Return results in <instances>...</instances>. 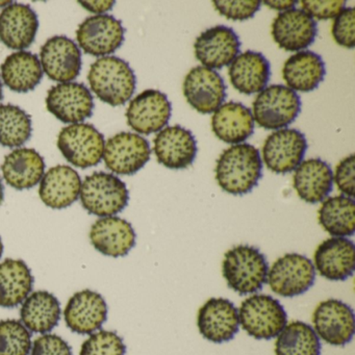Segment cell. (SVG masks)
Masks as SVG:
<instances>
[{"instance_id":"39","label":"cell","mask_w":355,"mask_h":355,"mask_svg":"<svg viewBox=\"0 0 355 355\" xmlns=\"http://www.w3.org/2000/svg\"><path fill=\"white\" fill-rule=\"evenodd\" d=\"M334 41L345 49H353L355 47V10L345 8L334 18L331 28Z\"/></svg>"},{"instance_id":"44","label":"cell","mask_w":355,"mask_h":355,"mask_svg":"<svg viewBox=\"0 0 355 355\" xmlns=\"http://www.w3.org/2000/svg\"><path fill=\"white\" fill-rule=\"evenodd\" d=\"M80 3L91 13L103 15L105 12L113 9L115 1H80Z\"/></svg>"},{"instance_id":"25","label":"cell","mask_w":355,"mask_h":355,"mask_svg":"<svg viewBox=\"0 0 355 355\" xmlns=\"http://www.w3.org/2000/svg\"><path fill=\"white\" fill-rule=\"evenodd\" d=\"M80 188V174L69 166L59 165L44 174L40 182L39 195L46 207L62 209L78 200Z\"/></svg>"},{"instance_id":"30","label":"cell","mask_w":355,"mask_h":355,"mask_svg":"<svg viewBox=\"0 0 355 355\" xmlns=\"http://www.w3.org/2000/svg\"><path fill=\"white\" fill-rule=\"evenodd\" d=\"M323 60L313 51H305L291 55L282 68V78L288 88L299 92H311L325 78Z\"/></svg>"},{"instance_id":"22","label":"cell","mask_w":355,"mask_h":355,"mask_svg":"<svg viewBox=\"0 0 355 355\" xmlns=\"http://www.w3.org/2000/svg\"><path fill=\"white\" fill-rule=\"evenodd\" d=\"M318 35L315 20L302 10L292 9L282 12L272 24V37L280 49L298 51L315 42Z\"/></svg>"},{"instance_id":"21","label":"cell","mask_w":355,"mask_h":355,"mask_svg":"<svg viewBox=\"0 0 355 355\" xmlns=\"http://www.w3.org/2000/svg\"><path fill=\"white\" fill-rule=\"evenodd\" d=\"M313 263L322 277L344 282L354 273V243L346 238L327 239L315 249Z\"/></svg>"},{"instance_id":"31","label":"cell","mask_w":355,"mask_h":355,"mask_svg":"<svg viewBox=\"0 0 355 355\" xmlns=\"http://www.w3.org/2000/svg\"><path fill=\"white\" fill-rule=\"evenodd\" d=\"M22 324L30 331L45 334L57 327L61 319V304L55 295L47 291L32 293L20 309Z\"/></svg>"},{"instance_id":"32","label":"cell","mask_w":355,"mask_h":355,"mask_svg":"<svg viewBox=\"0 0 355 355\" xmlns=\"http://www.w3.org/2000/svg\"><path fill=\"white\" fill-rule=\"evenodd\" d=\"M34 277L22 259H7L0 263V307L12 309L30 296Z\"/></svg>"},{"instance_id":"13","label":"cell","mask_w":355,"mask_h":355,"mask_svg":"<svg viewBox=\"0 0 355 355\" xmlns=\"http://www.w3.org/2000/svg\"><path fill=\"white\" fill-rule=\"evenodd\" d=\"M172 105L167 95L148 89L135 97L126 110L128 124L139 134L150 135L163 130L171 118Z\"/></svg>"},{"instance_id":"36","label":"cell","mask_w":355,"mask_h":355,"mask_svg":"<svg viewBox=\"0 0 355 355\" xmlns=\"http://www.w3.org/2000/svg\"><path fill=\"white\" fill-rule=\"evenodd\" d=\"M32 117L17 105H0V145L15 148L32 137Z\"/></svg>"},{"instance_id":"48","label":"cell","mask_w":355,"mask_h":355,"mask_svg":"<svg viewBox=\"0 0 355 355\" xmlns=\"http://www.w3.org/2000/svg\"><path fill=\"white\" fill-rule=\"evenodd\" d=\"M3 99V84L0 82V101Z\"/></svg>"},{"instance_id":"37","label":"cell","mask_w":355,"mask_h":355,"mask_svg":"<svg viewBox=\"0 0 355 355\" xmlns=\"http://www.w3.org/2000/svg\"><path fill=\"white\" fill-rule=\"evenodd\" d=\"M32 345V334L21 321H0V355H28Z\"/></svg>"},{"instance_id":"10","label":"cell","mask_w":355,"mask_h":355,"mask_svg":"<svg viewBox=\"0 0 355 355\" xmlns=\"http://www.w3.org/2000/svg\"><path fill=\"white\" fill-rule=\"evenodd\" d=\"M149 142L132 132H122L109 139L103 159L107 169L119 175H134L150 159Z\"/></svg>"},{"instance_id":"19","label":"cell","mask_w":355,"mask_h":355,"mask_svg":"<svg viewBox=\"0 0 355 355\" xmlns=\"http://www.w3.org/2000/svg\"><path fill=\"white\" fill-rule=\"evenodd\" d=\"M153 153L168 169H186L196 159L197 142L190 130L180 125L168 126L153 140Z\"/></svg>"},{"instance_id":"2","label":"cell","mask_w":355,"mask_h":355,"mask_svg":"<svg viewBox=\"0 0 355 355\" xmlns=\"http://www.w3.org/2000/svg\"><path fill=\"white\" fill-rule=\"evenodd\" d=\"M269 263L263 253L250 245H238L226 251L222 273L227 286L239 295L255 294L267 282Z\"/></svg>"},{"instance_id":"14","label":"cell","mask_w":355,"mask_h":355,"mask_svg":"<svg viewBox=\"0 0 355 355\" xmlns=\"http://www.w3.org/2000/svg\"><path fill=\"white\" fill-rule=\"evenodd\" d=\"M46 107L63 123L78 124L92 116L94 101L84 84L64 83L49 91Z\"/></svg>"},{"instance_id":"20","label":"cell","mask_w":355,"mask_h":355,"mask_svg":"<svg viewBox=\"0 0 355 355\" xmlns=\"http://www.w3.org/2000/svg\"><path fill=\"white\" fill-rule=\"evenodd\" d=\"M64 319L67 327L76 334H94L107 321V302L94 291H80L68 300Z\"/></svg>"},{"instance_id":"1","label":"cell","mask_w":355,"mask_h":355,"mask_svg":"<svg viewBox=\"0 0 355 355\" xmlns=\"http://www.w3.org/2000/svg\"><path fill=\"white\" fill-rule=\"evenodd\" d=\"M215 172L222 190L236 196L248 194L263 176L259 149L246 143L228 147L220 155Z\"/></svg>"},{"instance_id":"17","label":"cell","mask_w":355,"mask_h":355,"mask_svg":"<svg viewBox=\"0 0 355 355\" xmlns=\"http://www.w3.org/2000/svg\"><path fill=\"white\" fill-rule=\"evenodd\" d=\"M241 41L232 28L214 26L201 33L194 44L195 57L209 69H222L240 55Z\"/></svg>"},{"instance_id":"43","label":"cell","mask_w":355,"mask_h":355,"mask_svg":"<svg viewBox=\"0 0 355 355\" xmlns=\"http://www.w3.org/2000/svg\"><path fill=\"white\" fill-rule=\"evenodd\" d=\"M355 157L350 155L338 164L334 172V182L344 196L353 198L355 193Z\"/></svg>"},{"instance_id":"24","label":"cell","mask_w":355,"mask_h":355,"mask_svg":"<svg viewBox=\"0 0 355 355\" xmlns=\"http://www.w3.org/2000/svg\"><path fill=\"white\" fill-rule=\"evenodd\" d=\"M39 28L38 16L28 5L11 3L0 13V41L11 49H28Z\"/></svg>"},{"instance_id":"49","label":"cell","mask_w":355,"mask_h":355,"mask_svg":"<svg viewBox=\"0 0 355 355\" xmlns=\"http://www.w3.org/2000/svg\"><path fill=\"white\" fill-rule=\"evenodd\" d=\"M11 5V1H6V3H0V7H3V6H10Z\"/></svg>"},{"instance_id":"34","label":"cell","mask_w":355,"mask_h":355,"mask_svg":"<svg viewBox=\"0 0 355 355\" xmlns=\"http://www.w3.org/2000/svg\"><path fill=\"white\" fill-rule=\"evenodd\" d=\"M318 220L330 236H352L355 232L354 200L344 195L325 199L318 211Z\"/></svg>"},{"instance_id":"8","label":"cell","mask_w":355,"mask_h":355,"mask_svg":"<svg viewBox=\"0 0 355 355\" xmlns=\"http://www.w3.org/2000/svg\"><path fill=\"white\" fill-rule=\"evenodd\" d=\"M105 137L92 124L78 123L64 128L58 139L63 157L80 169L98 165L103 157Z\"/></svg>"},{"instance_id":"7","label":"cell","mask_w":355,"mask_h":355,"mask_svg":"<svg viewBox=\"0 0 355 355\" xmlns=\"http://www.w3.org/2000/svg\"><path fill=\"white\" fill-rule=\"evenodd\" d=\"M313 261L300 253H286L274 261L268 271L267 282L272 292L284 298L300 296L315 284Z\"/></svg>"},{"instance_id":"18","label":"cell","mask_w":355,"mask_h":355,"mask_svg":"<svg viewBox=\"0 0 355 355\" xmlns=\"http://www.w3.org/2000/svg\"><path fill=\"white\" fill-rule=\"evenodd\" d=\"M41 67L55 82L70 83L80 76L82 53L76 43L65 36L49 39L40 51Z\"/></svg>"},{"instance_id":"28","label":"cell","mask_w":355,"mask_h":355,"mask_svg":"<svg viewBox=\"0 0 355 355\" xmlns=\"http://www.w3.org/2000/svg\"><path fill=\"white\" fill-rule=\"evenodd\" d=\"M6 182L16 190L34 188L45 174V162L32 148H18L6 155L1 165Z\"/></svg>"},{"instance_id":"9","label":"cell","mask_w":355,"mask_h":355,"mask_svg":"<svg viewBox=\"0 0 355 355\" xmlns=\"http://www.w3.org/2000/svg\"><path fill=\"white\" fill-rule=\"evenodd\" d=\"M311 320L318 338L327 344L342 347L352 340L354 311L347 303L338 299L322 301L315 306Z\"/></svg>"},{"instance_id":"15","label":"cell","mask_w":355,"mask_h":355,"mask_svg":"<svg viewBox=\"0 0 355 355\" xmlns=\"http://www.w3.org/2000/svg\"><path fill=\"white\" fill-rule=\"evenodd\" d=\"M182 89L189 105L200 114H213L226 98V85L222 76L203 66L189 71Z\"/></svg>"},{"instance_id":"16","label":"cell","mask_w":355,"mask_h":355,"mask_svg":"<svg viewBox=\"0 0 355 355\" xmlns=\"http://www.w3.org/2000/svg\"><path fill=\"white\" fill-rule=\"evenodd\" d=\"M197 326L201 336L215 344L230 342L240 328L239 309L225 298H211L199 309Z\"/></svg>"},{"instance_id":"47","label":"cell","mask_w":355,"mask_h":355,"mask_svg":"<svg viewBox=\"0 0 355 355\" xmlns=\"http://www.w3.org/2000/svg\"><path fill=\"white\" fill-rule=\"evenodd\" d=\"M3 241H1V238H0V259L3 257Z\"/></svg>"},{"instance_id":"27","label":"cell","mask_w":355,"mask_h":355,"mask_svg":"<svg viewBox=\"0 0 355 355\" xmlns=\"http://www.w3.org/2000/svg\"><path fill=\"white\" fill-rule=\"evenodd\" d=\"M228 76L236 91L245 95L255 94L261 92L269 83L270 63L263 53L247 51L232 61Z\"/></svg>"},{"instance_id":"46","label":"cell","mask_w":355,"mask_h":355,"mask_svg":"<svg viewBox=\"0 0 355 355\" xmlns=\"http://www.w3.org/2000/svg\"><path fill=\"white\" fill-rule=\"evenodd\" d=\"M5 199V188H3V182L0 180V205H3Z\"/></svg>"},{"instance_id":"23","label":"cell","mask_w":355,"mask_h":355,"mask_svg":"<svg viewBox=\"0 0 355 355\" xmlns=\"http://www.w3.org/2000/svg\"><path fill=\"white\" fill-rule=\"evenodd\" d=\"M136 239L132 224L116 216L96 220L90 230L91 244L107 257H125L136 245Z\"/></svg>"},{"instance_id":"12","label":"cell","mask_w":355,"mask_h":355,"mask_svg":"<svg viewBox=\"0 0 355 355\" xmlns=\"http://www.w3.org/2000/svg\"><path fill=\"white\" fill-rule=\"evenodd\" d=\"M307 150L304 134L294 128L272 132L263 143V159L266 167L276 174L295 171Z\"/></svg>"},{"instance_id":"42","label":"cell","mask_w":355,"mask_h":355,"mask_svg":"<svg viewBox=\"0 0 355 355\" xmlns=\"http://www.w3.org/2000/svg\"><path fill=\"white\" fill-rule=\"evenodd\" d=\"M301 10L313 20H329L336 18L342 10L345 9L346 1L336 0V1H317V0H302L300 1Z\"/></svg>"},{"instance_id":"26","label":"cell","mask_w":355,"mask_h":355,"mask_svg":"<svg viewBox=\"0 0 355 355\" xmlns=\"http://www.w3.org/2000/svg\"><path fill=\"white\" fill-rule=\"evenodd\" d=\"M293 186L299 198L306 203L315 205L325 200L334 186L331 168L321 159H309L301 162L295 170Z\"/></svg>"},{"instance_id":"45","label":"cell","mask_w":355,"mask_h":355,"mask_svg":"<svg viewBox=\"0 0 355 355\" xmlns=\"http://www.w3.org/2000/svg\"><path fill=\"white\" fill-rule=\"evenodd\" d=\"M297 3H298V1H291V0H286V1H263V5L276 10V11H279L280 13L294 9Z\"/></svg>"},{"instance_id":"4","label":"cell","mask_w":355,"mask_h":355,"mask_svg":"<svg viewBox=\"0 0 355 355\" xmlns=\"http://www.w3.org/2000/svg\"><path fill=\"white\" fill-rule=\"evenodd\" d=\"M80 202L88 213L98 217H112L128 205L130 193L125 182L107 172H94L82 182Z\"/></svg>"},{"instance_id":"35","label":"cell","mask_w":355,"mask_h":355,"mask_svg":"<svg viewBox=\"0 0 355 355\" xmlns=\"http://www.w3.org/2000/svg\"><path fill=\"white\" fill-rule=\"evenodd\" d=\"M275 355H321L315 330L302 321H292L276 336Z\"/></svg>"},{"instance_id":"33","label":"cell","mask_w":355,"mask_h":355,"mask_svg":"<svg viewBox=\"0 0 355 355\" xmlns=\"http://www.w3.org/2000/svg\"><path fill=\"white\" fill-rule=\"evenodd\" d=\"M1 78L10 90L28 93L34 90L43 78V70L36 55L28 51L12 53L0 67Z\"/></svg>"},{"instance_id":"40","label":"cell","mask_w":355,"mask_h":355,"mask_svg":"<svg viewBox=\"0 0 355 355\" xmlns=\"http://www.w3.org/2000/svg\"><path fill=\"white\" fill-rule=\"evenodd\" d=\"M261 1L252 0V1H213L216 11L219 12L220 15L224 16L232 21H245L254 17L255 14L261 9Z\"/></svg>"},{"instance_id":"11","label":"cell","mask_w":355,"mask_h":355,"mask_svg":"<svg viewBox=\"0 0 355 355\" xmlns=\"http://www.w3.org/2000/svg\"><path fill=\"white\" fill-rule=\"evenodd\" d=\"M125 30L114 16H91L76 31L78 45L87 55L105 57L115 53L124 42Z\"/></svg>"},{"instance_id":"38","label":"cell","mask_w":355,"mask_h":355,"mask_svg":"<svg viewBox=\"0 0 355 355\" xmlns=\"http://www.w3.org/2000/svg\"><path fill=\"white\" fill-rule=\"evenodd\" d=\"M123 338L115 331L99 330L83 343L80 355H125Z\"/></svg>"},{"instance_id":"3","label":"cell","mask_w":355,"mask_h":355,"mask_svg":"<svg viewBox=\"0 0 355 355\" xmlns=\"http://www.w3.org/2000/svg\"><path fill=\"white\" fill-rule=\"evenodd\" d=\"M89 84L103 103L112 107L125 105L136 91L137 78L128 62L117 57H103L91 66Z\"/></svg>"},{"instance_id":"29","label":"cell","mask_w":355,"mask_h":355,"mask_svg":"<svg viewBox=\"0 0 355 355\" xmlns=\"http://www.w3.org/2000/svg\"><path fill=\"white\" fill-rule=\"evenodd\" d=\"M211 130L218 139L227 144H241L252 136L254 120L252 113L243 103H223L214 112Z\"/></svg>"},{"instance_id":"6","label":"cell","mask_w":355,"mask_h":355,"mask_svg":"<svg viewBox=\"0 0 355 355\" xmlns=\"http://www.w3.org/2000/svg\"><path fill=\"white\" fill-rule=\"evenodd\" d=\"M253 120L265 130H277L292 124L301 112V99L282 85L266 87L253 101Z\"/></svg>"},{"instance_id":"5","label":"cell","mask_w":355,"mask_h":355,"mask_svg":"<svg viewBox=\"0 0 355 355\" xmlns=\"http://www.w3.org/2000/svg\"><path fill=\"white\" fill-rule=\"evenodd\" d=\"M240 325L255 340H271L288 324V315L282 303L265 294H253L241 303Z\"/></svg>"},{"instance_id":"41","label":"cell","mask_w":355,"mask_h":355,"mask_svg":"<svg viewBox=\"0 0 355 355\" xmlns=\"http://www.w3.org/2000/svg\"><path fill=\"white\" fill-rule=\"evenodd\" d=\"M31 355H73L71 347L58 334H45L33 343Z\"/></svg>"}]
</instances>
